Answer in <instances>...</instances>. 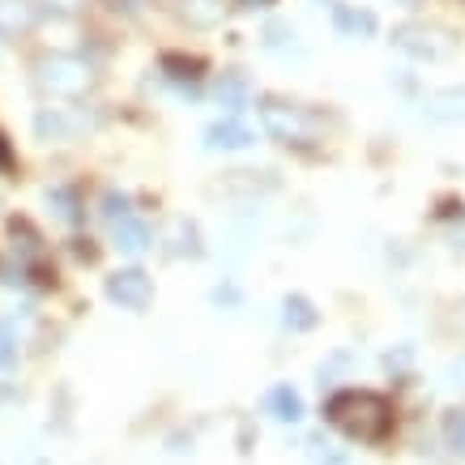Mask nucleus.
I'll use <instances>...</instances> for the list:
<instances>
[{
  "label": "nucleus",
  "instance_id": "obj_1",
  "mask_svg": "<svg viewBox=\"0 0 465 465\" xmlns=\"http://www.w3.org/2000/svg\"><path fill=\"white\" fill-rule=\"evenodd\" d=\"M325 414H329V423L342 436L359 440V444H380L393 431V406H388V397L371 393V388H342V393H333Z\"/></svg>",
  "mask_w": 465,
  "mask_h": 465
},
{
  "label": "nucleus",
  "instance_id": "obj_2",
  "mask_svg": "<svg viewBox=\"0 0 465 465\" xmlns=\"http://www.w3.org/2000/svg\"><path fill=\"white\" fill-rule=\"evenodd\" d=\"M261 124H265V133H273L286 145H308V141H316L325 133V116L320 112H311L303 103H286L278 95L261 98Z\"/></svg>",
  "mask_w": 465,
  "mask_h": 465
},
{
  "label": "nucleus",
  "instance_id": "obj_3",
  "mask_svg": "<svg viewBox=\"0 0 465 465\" xmlns=\"http://www.w3.org/2000/svg\"><path fill=\"white\" fill-rule=\"evenodd\" d=\"M35 81H39V90H47V95H56V98H78L90 90L95 73L78 56H43L35 64Z\"/></svg>",
  "mask_w": 465,
  "mask_h": 465
},
{
  "label": "nucleus",
  "instance_id": "obj_4",
  "mask_svg": "<svg viewBox=\"0 0 465 465\" xmlns=\"http://www.w3.org/2000/svg\"><path fill=\"white\" fill-rule=\"evenodd\" d=\"M103 291H107L112 303H120V308H129V311H145L154 303V282H150V273H141V270L112 273Z\"/></svg>",
  "mask_w": 465,
  "mask_h": 465
},
{
  "label": "nucleus",
  "instance_id": "obj_5",
  "mask_svg": "<svg viewBox=\"0 0 465 465\" xmlns=\"http://www.w3.org/2000/svg\"><path fill=\"white\" fill-rule=\"evenodd\" d=\"M440 39H444L440 30L419 26V21H410V26H397V30H393V43L414 60H440L448 52V43H440Z\"/></svg>",
  "mask_w": 465,
  "mask_h": 465
},
{
  "label": "nucleus",
  "instance_id": "obj_6",
  "mask_svg": "<svg viewBox=\"0 0 465 465\" xmlns=\"http://www.w3.org/2000/svg\"><path fill=\"white\" fill-rule=\"evenodd\" d=\"M81 129H86V116H64L60 107L35 116V133H39L43 141H69V137L81 133Z\"/></svg>",
  "mask_w": 465,
  "mask_h": 465
},
{
  "label": "nucleus",
  "instance_id": "obj_7",
  "mask_svg": "<svg viewBox=\"0 0 465 465\" xmlns=\"http://www.w3.org/2000/svg\"><path fill=\"white\" fill-rule=\"evenodd\" d=\"M112 239H116V248L124 256H141L145 248H150V227L137 222L133 213H124L120 222H112Z\"/></svg>",
  "mask_w": 465,
  "mask_h": 465
},
{
  "label": "nucleus",
  "instance_id": "obj_8",
  "mask_svg": "<svg viewBox=\"0 0 465 465\" xmlns=\"http://www.w3.org/2000/svg\"><path fill=\"white\" fill-rule=\"evenodd\" d=\"M253 141H256L253 129H244L239 120H218V124L205 129V145H210V150H244V145H253Z\"/></svg>",
  "mask_w": 465,
  "mask_h": 465
},
{
  "label": "nucleus",
  "instance_id": "obj_9",
  "mask_svg": "<svg viewBox=\"0 0 465 465\" xmlns=\"http://www.w3.org/2000/svg\"><path fill=\"white\" fill-rule=\"evenodd\" d=\"M265 410H270L278 423H299V419H303V397H299L291 385H278V388H270Z\"/></svg>",
  "mask_w": 465,
  "mask_h": 465
},
{
  "label": "nucleus",
  "instance_id": "obj_10",
  "mask_svg": "<svg viewBox=\"0 0 465 465\" xmlns=\"http://www.w3.org/2000/svg\"><path fill=\"white\" fill-rule=\"evenodd\" d=\"M222 13H227V4H222V0H179V18L188 21V26H196V30H210V26H218Z\"/></svg>",
  "mask_w": 465,
  "mask_h": 465
},
{
  "label": "nucleus",
  "instance_id": "obj_11",
  "mask_svg": "<svg viewBox=\"0 0 465 465\" xmlns=\"http://www.w3.org/2000/svg\"><path fill=\"white\" fill-rule=\"evenodd\" d=\"M282 320H286V329L295 333H308L316 329V308H311V299H303V295H286V303H282Z\"/></svg>",
  "mask_w": 465,
  "mask_h": 465
},
{
  "label": "nucleus",
  "instance_id": "obj_12",
  "mask_svg": "<svg viewBox=\"0 0 465 465\" xmlns=\"http://www.w3.org/2000/svg\"><path fill=\"white\" fill-rule=\"evenodd\" d=\"M35 26V9L26 0H0V30L4 35H18V30H30Z\"/></svg>",
  "mask_w": 465,
  "mask_h": 465
},
{
  "label": "nucleus",
  "instance_id": "obj_13",
  "mask_svg": "<svg viewBox=\"0 0 465 465\" xmlns=\"http://www.w3.org/2000/svg\"><path fill=\"white\" fill-rule=\"evenodd\" d=\"M333 21H337V30H342V35H354V39L376 30V18L363 13V9H350V4H333Z\"/></svg>",
  "mask_w": 465,
  "mask_h": 465
},
{
  "label": "nucleus",
  "instance_id": "obj_14",
  "mask_svg": "<svg viewBox=\"0 0 465 465\" xmlns=\"http://www.w3.org/2000/svg\"><path fill=\"white\" fill-rule=\"evenodd\" d=\"M427 112L436 120H465V90H440V95H431Z\"/></svg>",
  "mask_w": 465,
  "mask_h": 465
},
{
  "label": "nucleus",
  "instance_id": "obj_15",
  "mask_svg": "<svg viewBox=\"0 0 465 465\" xmlns=\"http://www.w3.org/2000/svg\"><path fill=\"white\" fill-rule=\"evenodd\" d=\"M244 98H248V78H244V73H222V81H218V103L231 107V112H239Z\"/></svg>",
  "mask_w": 465,
  "mask_h": 465
},
{
  "label": "nucleus",
  "instance_id": "obj_16",
  "mask_svg": "<svg viewBox=\"0 0 465 465\" xmlns=\"http://www.w3.org/2000/svg\"><path fill=\"white\" fill-rule=\"evenodd\" d=\"M162 69H167L175 81H184V78L196 81L201 73H205V60H201V56H193V60H188V56H162Z\"/></svg>",
  "mask_w": 465,
  "mask_h": 465
},
{
  "label": "nucleus",
  "instance_id": "obj_17",
  "mask_svg": "<svg viewBox=\"0 0 465 465\" xmlns=\"http://www.w3.org/2000/svg\"><path fill=\"white\" fill-rule=\"evenodd\" d=\"M444 440H448L453 453H461V457H465V410L444 414Z\"/></svg>",
  "mask_w": 465,
  "mask_h": 465
},
{
  "label": "nucleus",
  "instance_id": "obj_18",
  "mask_svg": "<svg viewBox=\"0 0 465 465\" xmlns=\"http://www.w3.org/2000/svg\"><path fill=\"white\" fill-rule=\"evenodd\" d=\"M47 205H56V218H64V222H78V201H73V193H64V188H56V193H47Z\"/></svg>",
  "mask_w": 465,
  "mask_h": 465
},
{
  "label": "nucleus",
  "instance_id": "obj_19",
  "mask_svg": "<svg viewBox=\"0 0 465 465\" xmlns=\"http://www.w3.org/2000/svg\"><path fill=\"white\" fill-rule=\"evenodd\" d=\"M265 43H270L273 52H282L286 43H291V47H295V30H291V26H286V21H270V30H265Z\"/></svg>",
  "mask_w": 465,
  "mask_h": 465
},
{
  "label": "nucleus",
  "instance_id": "obj_20",
  "mask_svg": "<svg viewBox=\"0 0 465 465\" xmlns=\"http://www.w3.org/2000/svg\"><path fill=\"white\" fill-rule=\"evenodd\" d=\"M124 213H129V196H120V193L103 196V218H107V222H120Z\"/></svg>",
  "mask_w": 465,
  "mask_h": 465
},
{
  "label": "nucleus",
  "instance_id": "obj_21",
  "mask_svg": "<svg viewBox=\"0 0 465 465\" xmlns=\"http://www.w3.org/2000/svg\"><path fill=\"white\" fill-rule=\"evenodd\" d=\"M13 354H18V346H13V333H9L4 325H0V371H4L9 363H13Z\"/></svg>",
  "mask_w": 465,
  "mask_h": 465
},
{
  "label": "nucleus",
  "instance_id": "obj_22",
  "mask_svg": "<svg viewBox=\"0 0 465 465\" xmlns=\"http://www.w3.org/2000/svg\"><path fill=\"white\" fill-rule=\"evenodd\" d=\"M13 167V150H9V141L0 137V171H9Z\"/></svg>",
  "mask_w": 465,
  "mask_h": 465
},
{
  "label": "nucleus",
  "instance_id": "obj_23",
  "mask_svg": "<svg viewBox=\"0 0 465 465\" xmlns=\"http://www.w3.org/2000/svg\"><path fill=\"white\" fill-rule=\"evenodd\" d=\"M47 4H52V9H64V13H69V9H78L81 0H47Z\"/></svg>",
  "mask_w": 465,
  "mask_h": 465
},
{
  "label": "nucleus",
  "instance_id": "obj_24",
  "mask_svg": "<svg viewBox=\"0 0 465 465\" xmlns=\"http://www.w3.org/2000/svg\"><path fill=\"white\" fill-rule=\"evenodd\" d=\"M325 465H346V461H342V457H329V461H325Z\"/></svg>",
  "mask_w": 465,
  "mask_h": 465
}]
</instances>
